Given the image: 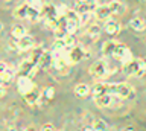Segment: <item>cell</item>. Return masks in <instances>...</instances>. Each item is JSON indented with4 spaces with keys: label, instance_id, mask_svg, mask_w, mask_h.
Returning <instances> with one entry per match:
<instances>
[{
    "label": "cell",
    "instance_id": "obj_11",
    "mask_svg": "<svg viewBox=\"0 0 146 131\" xmlns=\"http://www.w3.org/2000/svg\"><path fill=\"white\" fill-rule=\"evenodd\" d=\"M17 44H18L20 52H27V51H31V49L35 47V40H34V37H31V35L26 34L25 37L17 40Z\"/></svg>",
    "mask_w": 146,
    "mask_h": 131
},
{
    "label": "cell",
    "instance_id": "obj_26",
    "mask_svg": "<svg viewBox=\"0 0 146 131\" xmlns=\"http://www.w3.org/2000/svg\"><path fill=\"white\" fill-rule=\"evenodd\" d=\"M64 41H66L67 44V47L70 49V47H75L76 46V37H75V34H67L66 37H64Z\"/></svg>",
    "mask_w": 146,
    "mask_h": 131
},
{
    "label": "cell",
    "instance_id": "obj_23",
    "mask_svg": "<svg viewBox=\"0 0 146 131\" xmlns=\"http://www.w3.org/2000/svg\"><path fill=\"white\" fill-rule=\"evenodd\" d=\"M87 35L91 38H98L99 35H100V26L98 23H94V25H90L88 26V29H87Z\"/></svg>",
    "mask_w": 146,
    "mask_h": 131
},
{
    "label": "cell",
    "instance_id": "obj_28",
    "mask_svg": "<svg viewBox=\"0 0 146 131\" xmlns=\"http://www.w3.org/2000/svg\"><path fill=\"white\" fill-rule=\"evenodd\" d=\"M56 11L59 17H66L68 14V11H70V8H67L66 5H56Z\"/></svg>",
    "mask_w": 146,
    "mask_h": 131
},
{
    "label": "cell",
    "instance_id": "obj_12",
    "mask_svg": "<svg viewBox=\"0 0 146 131\" xmlns=\"http://www.w3.org/2000/svg\"><path fill=\"white\" fill-rule=\"evenodd\" d=\"M111 15H113V12H111L110 5H100V6H98L94 9V17L98 20H102V21L110 20V17H111Z\"/></svg>",
    "mask_w": 146,
    "mask_h": 131
},
{
    "label": "cell",
    "instance_id": "obj_8",
    "mask_svg": "<svg viewBox=\"0 0 146 131\" xmlns=\"http://www.w3.org/2000/svg\"><path fill=\"white\" fill-rule=\"evenodd\" d=\"M17 88L21 94H26L27 92H31L32 88H35L34 82H32V78L31 76H26V75H20L17 78Z\"/></svg>",
    "mask_w": 146,
    "mask_h": 131
},
{
    "label": "cell",
    "instance_id": "obj_3",
    "mask_svg": "<svg viewBox=\"0 0 146 131\" xmlns=\"http://www.w3.org/2000/svg\"><path fill=\"white\" fill-rule=\"evenodd\" d=\"M122 70L128 76H143L145 75L143 66H141V58H132L131 61L123 63Z\"/></svg>",
    "mask_w": 146,
    "mask_h": 131
},
{
    "label": "cell",
    "instance_id": "obj_9",
    "mask_svg": "<svg viewBox=\"0 0 146 131\" xmlns=\"http://www.w3.org/2000/svg\"><path fill=\"white\" fill-rule=\"evenodd\" d=\"M15 69L14 67H8L6 63H2L0 64V81H2L3 85H8L12 81L14 75H15Z\"/></svg>",
    "mask_w": 146,
    "mask_h": 131
},
{
    "label": "cell",
    "instance_id": "obj_29",
    "mask_svg": "<svg viewBox=\"0 0 146 131\" xmlns=\"http://www.w3.org/2000/svg\"><path fill=\"white\" fill-rule=\"evenodd\" d=\"M26 3L31 5V6H34V8H36V9H41V8L44 6L43 0H26Z\"/></svg>",
    "mask_w": 146,
    "mask_h": 131
},
{
    "label": "cell",
    "instance_id": "obj_21",
    "mask_svg": "<svg viewBox=\"0 0 146 131\" xmlns=\"http://www.w3.org/2000/svg\"><path fill=\"white\" fill-rule=\"evenodd\" d=\"M11 35L14 38H21V37H25L26 35V28L23 25H14L12 26V29H11Z\"/></svg>",
    "mask_w": 146,
    "mask_h": 131
},
{
    "label": "cell",
    "instance_id": "obj_6",
    "mask_svg": "<svg viewBox=\"0 0 146 131\" xmlns=\"http://www.w3.org/2000/svg\"><path fill=\"white\" fill-rule=\"evenodd\" d=\"M40 69H41V67L36 64V63H34L32 60H23V61L20 63V66H18V73L34 78V76L38 73Z\"/></svg>",
    "mask_w": 146,
    "mask_h": 131
},
{
    "label": "cell",
    "instance_id": "obj_10",
    "mask_svg": "<svg viewBox=\"0 0 146 131\" xmlns=\"http://www.w3.org/2000/svg\"><path fill=\"white\" fill-rule=\"evenodd\" d=\"M129 28L134 29V31H139V32L145 31L146 29V14L139 12L135 17H132V19L129 20Z\"/></svg>",
    "mask_w": 146,
    "mask_h": 131
},
{
    "label": "cell",
    "instance_id": "obj_15",
    "mask_svg": "<svg viewBox=\"0 0 146 131\" xmlns=\"http://www.w3.org/2000/svg\"><path fill=\"white\" fill-rule=\"evenodd\" d=\"M40 96H41V94L38 93L36 87L32 88L31 92H27L26 94H23V98H25V101H26L27 105H36V104H38V101H40Z\"/></svg>",
    "mask_w": 146,
    "mask_h": 131
},
{
    "label": "cell",
    "instance_id": "obj_31",
    "mask_svg": "<svg viewBox=\"0 0 146 131\" xmlns=\"http://www.w3.org/2000/svg\"><path fill=\"white\" fill-rule=\"evenodd\" d=\"M6 94V85L2 84V87H0V96H5Z\"/></svg>",
    "mask_w": 146,
    "mask_h": 131
},
{
    "label": "cell",
    "instance_id": "obj_25",
    "mask_svg": "<svg viewBox=\"0 0 146 131\" xmlns=\"http://www.w3.org/2000/svg\"><path fill=\"white\" fill-rule=\"evenodd\" d=\"M94 15V12H84V14H79V23L81 26H85L91 21V17Z\"/></svg>",
    "mask_w": 146,
    "mask_h": 131
},
{
    "label": "cell",
    "instance_id": "obj_22",
    "mask_svg": "<svg viewBox=\"0 0 146 131\" xmlns=\"http://www.w3.org/2000/svg\"><path fill=\"white\" fill-rule=\"evenodd\" d=\"M91 93L93 96L96 94H102V93H108V88H107V82H96L91 88Z\"/></svg>",
    "mask_w": 146,
    "mask_h": 131
},
{
    "label": "cell",
    "instance_id": "obj_4",
    "mask_svg": "<svg viewBox=\"0 0 146 131\" xmlns=\"http://www.w3.org/2000/svg\"><path fill=\"white\" fill-rule=\"evenodd\" d=\"M87 57H88V51H85L81 44H76L75 47H70L66 53V58L68 60L70 64H78V63H81Z\"/></svg>",
    "mask_w": 146,
    "mask_h": 131
},
{
    "label": "cell",
    "instance_id": "obj_32",
    "mask_svg": "<svg viewBox=\"0 0 146 131\" xmlns=\"http://www.w3.org/2000/svg\"><path fill=\"white\" fill-rule=\"evenodd\" d=\"M141 66H143V70H145V75H146V61L141 58Z\"/></svg>",
    "mask_w": 146,
    "mask_h": 131
},
{
    "label": "cell",
    "instance_id": "obj_19",
    "mask_svg": "<svg viewBox=\"0 0 146 131\" xmlns=\"http://www.w3.org/2000/svg\"><path fill=\"white\" fill-rule=\"evenodd\" d=\"M108 5H110V8H111L113 15H122L126 9V6L123 5L122 2H119V0H113V2H110Z\"/></svg>",
    "mask_w": 146,
    "mask_h": 131
},
{
    "label": "cell",
    "instance_id": "obj_1",
    "mask_svg": "<svg viewBox=\"0 0 146 131\" xmlns=\"http://www.w3.org/2000/svg\"><path fill=\"white\" fill-rule=\"evenodd\" d=\"M108 93L113 94L117 99H131L134 98V88L128 84L123 82H113V84H107Z\"/></svg>",
    "mask_w": 146,
    "mask_h": 131
},
{
    "label": "cell",
    "instance_id": "obj_13",
    "mask_svg": "<svg viewBox=\"0 0 146 131\" xmlns=\"http://www.w3.org/2000/svg\"><path fill=\"white\" fill-rule=\"evenodd\" d=\"M94 99V104L100 108H105V107H110L113 104V94L110 93H102V94H96L93 98Z\"/></svg>",
    "mask_w": 146,
    "mask_h": 131
},
{
    "label": "cell",
    "instance_id": "obj_24",
    "mask_svg": "<svg viewBox=\"0 0 146 131\" xmlns=\"http://www.w3.org/2000/svg\"><path fill=\"white\" fill-rule=\"evenodd\" d=\"M91 126H93L94 131H105V130L108 128V125L105 124L102 119H93V124H91Z\"/></svg>",
    "mask_w": 146,
    "mask_h": 131
},
{
    "label": "cell",
    "instance_id": "obj_20",
    "mask_svg": "<svg viewBox=\"0 0 146 131\" xmlns=\"http://www.w3.org/2000/svg\"><path fill=\"white\" fill-rule=\"evenodd\" d=\"M91 92V88L88 87L87 84H78L76 87H75V94L78 98H85V96H88Z\"/></svg>",
    "mask_w": 146,
    "mask_h": 131
},
{
    "label": "cell",
    "instance_id": "obj_5",
    "mask_svg": "<svg viewBox=\"0 0 146 131\" xmlns=\"http://www.w3.org/2000/svg\"><path fill=\"white\" fill-rule=\"evenodd\" d=\"M113 58H114V60H117V61H120L122 64H123V63L131 61L134 57H132V52L129 51V47H128L126 44L117 43L116 51H114V53H113Z\"/></svg>",
    "mask_w": 146,
    "mask_h": 131
},
{
    "label": "cell",
    "instance_id": "obj_7",
    "mask_svg": "<svg viewBox=\"0 0 146 131\" xmlns=\"http://www.w3.org/2000/svg\"><path fill=\"white\" fill-rule=\"evenodd\" d=\"M98 6V0H76L75 5H73V9L78 14H84V12H94Z\"/></svg>",
    "mask_w": 146,
    "mask_h": 131
},
{
    "label": "cell",
    "instance_id": "obj_16",
    "mask_svg": "<svg viewBox=\"0 0 146 131\" xmlns=\"http://www.w3.org/2000/svg\"><path fill=\"white\" fill-rule=\"evenodd\" d=\"M12 15L15 17V19H20V20H27V17H29V5H27V3H23V5H20L18 8H15L12 12Z\"/></svg>",
    "mask_w": 146,
    "mask_h": 131
},
{
    "label": "cell",
    "instance_id": "obj_2",
    "mask_svg": "<svg viewBox=\"0 0 146 131\" xmlns=\"http://www.w3.org/2000/svg\"><path fill=\"white\" fill-rule=\"evenodd\" d=\"M88 72L94 79H104V78H107L108 75L113 73V72H110V66L107 64V61H104V60L94 61L93 64L90 66Z\"/></svg>",
    "mask_w": 146,
    "mask_h": 131
},
{
    "label": "cell",
    "instance_id": "obj_27",
    "mask_svg": "<svg viewBox=\"0 0 146 131\" xmlns=\"http://www.w3.org/2000/svg\"><path fill=\"white\" fill-rule=\"evenodd\" d=\"M43 98L46 99V101H50V99L55 98V88L53 87H46L43 90Z\"/></svg>",
    "mask_w": 146,
    "mask_h": 131
},
{
    "label": "cell",
    "instance_id": "obj_18",
    "mask_svg": "<svg viewBox=\"0 0 146 131\" xmlns=\"http://www.w3.org/2000/svg\"><path fill=\"white\" fill-rule=\"evenodd\" d=\"M116 46H117V41L114 40H108L102 44V55L104 57H113L114 51H116Z\"/></svg>",
    "mask_w": 146,
    "mask_h": 131
},
{
    "label": "cell",
    "instance_id": "obj_17",
    "mask_svg": "<svg viewBox=\"0 0 146 131\" xmlns=\"http://www.w3.org/2000/svg\"><path fill=\"white\" fill-rule=\"evenodd\" d=\"M38 66L41 69H46L49 66H53V53L49 52V51H44L43 55H41L40 61H38Z\"/></svg>",
    "mask_w": 146,
    "mask_h": 131
},
{
    "label": "cell",
    "instance_id": "obj_30",
    "mask_svg": "<svg viewBox=\"0 0 146 131\" xmlns=\"http://www.w3.org/2000/svg\"><path fill=\"white\" fill-rule=\"evenodd\" d=\"M47 130H49V131H53L55 126H53L52 124H44L43 126H41V131H47Z\"/></svg>",
    "mask_w": 146,
    "mask_h": 131
},
{
    "label": "cell",
    "instance_id": "obj_14",
    "mask_svg": "<svg viewBox=\"0 0 146 131\" xmlns=\"http://www.w3.org/2000/svg\"><path fill=\"white\" fill-rule=\"evenodd\" d=\"M120 29H122V26L116 20H108L107 23H105V26H104V31L108 35H117L119 32H120Z\"/></svg>",
    "mask_w": 146,
    "mask_h": 131
}]
</instances>
